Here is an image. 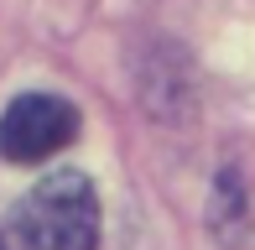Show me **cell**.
Returning a JSON list of instances; mask_svg holds the SVG:
<instances>
[{"instance_id":"obj_1","label":"cell","mask_w":255,"mask_h":250,"mask_svg":"<svg viewBox=\"0 0 255 250\" xmlns=\"http://www.w3.org/2000/svg\"><path fill=\"white\" fill-rule=\"evenodd\" d=\"M16 250H94L99 245V193L84 172H52L10 209Z\"/></svg>"},{"instance_id":"obj_2","label":"cell","mask_w":255,"mask_h":250,"mask_svg":"<svg viewBox=\"0 0 255 250\" xmlns=\"http://www.w3.org/2000/svg\"><path fill=\"white\" fill-rule=\"evenodd\" d=\"M78 135V110L57 94H21L0 115V156L5 162H42Z\"/></svg>"},{"instance_id":"obj_3","label":"cell","mask_w":255,"mask_h":250,"mask_svg":"<svg viewBox=\"0 0 255 250\" xmlns=\"http://www.w3.org/2000/svg\"><path fill=\"white\" fill-rule=\"evenodd\" d=\"M0 250H5V240H0Z\"/></svg>"}]
</instances>
